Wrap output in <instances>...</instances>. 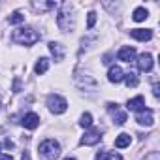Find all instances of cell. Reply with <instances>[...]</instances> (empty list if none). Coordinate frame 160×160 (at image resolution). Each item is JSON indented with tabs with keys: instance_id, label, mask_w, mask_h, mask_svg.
Here are the masks:
<instances>
[{
	"instance_id": "obj_17",
	"label": "cell",
	"mask_w": 160,
	"mask_h": 160,
	"mask_svg": "<svg viewBox=\"0 0 160 160\" xmlns=\"http://www.w3.org/2000/svg\"><path fill=\"white\" fill-rule=\"evenodd\" d=\"M96 160H122V156L119 152H104V151H100L96 154Z\"/></svg>"
},
{
	"instance_id": "obj_27",
	"label": "cell",
	"mask_w": 160,
	"mask_h": 160,
	"mask_svg": "<svg viewBox=\"0 0 160 160\" xmlns=\"http://www.w3.org/2000/svg\"><path fill=\"white\" fill-rule=\"evenodd\" d=\"M0 160H13L12 154H0Z\"/></svg>"
},
{
	"instance_id": "obj_11",
	"label": "cell",
	"mask_w": 160,
	"mask_h": 160,
	"mask_svg": "<svg viewBox=\"0 0 160 160\" xmlns=\"http://www.w3.org/2000/svg\"><path fill=\"white\" fill-rule=\"evenodd\" d=\"M108 79H109L111 83H121L122 79H124V72H122V68H121V66H111L109 72H108Z\"/></svg>"
},
{
	"instance_id": "obj_2",
	"label": "cell",
	"mask_w": 160,
	"mask_h": 160,
	"mask_svg": "<svg viewBox=\"0 0 160 160\" xmlns=\"http://www.w3.org/2000/svg\"><path fill=\"white\" fill-rule=\"evenodd\" d=\"M40 154L45 160H57L60 156V145L55 139H45L40 143Z\"/></svg>"
},
{
	"instance_id": "obj_26",
	"label": "cell",
	"mask_w": 160,
	"mask_h": 160,
	"mask_svg": "<svg viewBox=\"0 0 160 160\" xmlns=\"http://www.w3.org/2000/svg\"><path fill=\"white\" fill-rule=\"evenodd\" d=\"M4 145H6L8 149H12V147H13V141H12L10 138H6V139H4Z\"/></svg>"
},
{
	"instance_id": "obj_3",
	"label": "cell",
	"mask_w": 160,
	"mask_h": 160,
	"mask_svg": "<svg viewBox=\"0 0 160 160\" xmlns=\"http://www.w3.org/2000/svg\"><path fill=\"white\" fill-rule=\"evenodd\" d=\"M57 25H58V28H60L62 32H72V30H73L75 17L72 15V12H70L68 6H64V8L60 10V13L57 15Z\"/></svg>"
},
{
	"instance_id": "obj_29",
	"label": "cell",
	"mask_w": 160,
	"mask_h": 160,
	"mask_svg": "<svg viewBox=\"0 0 160 160\" xmlns=\"http://www.w3.org/2000/svg\"><path fill=\"white\" fill-rule=\"evenodd\" d=\"M64 160H75V158H73V156H68V158H64Z\"/></svg>"
},
{
	"instance_id": "obj_12",
	"label": "cell",
	"mask_w": 160,
	"mask_h": 160,
	"mask_svg": "<svg viewBox=\"0 0 160 160\" xmlns=\"http://www.w3.org/2000/svg\"><path fill=\"white\" fill-rule=\"evenodd\" d=\"M117 57H119V60L132 62V60L136 58V49H134V47H130V45H126V47H122V49L117 53Z\"/></svg>"
},
{
	"instance_id": "obj_25",
	"label": "cell",
	"mask_w": 160,
	"mask_h": 160,
	"mask_svg": "<svg viewBox=\"0 0 160 160\" xmlns=\"http://www.w3.org/2000/svg\"><path fill=\"white\" fill-rule=\"evenodd\" d=\"M152 94L158 98V94H160V91H158V83H154V85H152Z\"/></svg>"
},
{
	"instance_id": "obj_18",
	"label": "cell",
	"mask_w": 160,
	"mask_h": 160,
	"mask_svg": "<svg viewBox=\"0 0 160 160\" xmlns=\"http://www.w3.org/2000/svg\"><path fill=\"white\" fill-rule=\"evenodd\" d=\"M124 81H126L128 87H138V83H139L138 73H136V72H128V73H124Z\"/></svg>"
},
{
	"instance_id": "obj_20",
	"label": "cell",
	"mask_w": 160,
	"mask_h": 160,
	"mask_svg": "<svg viewBox=\"0 0 160 160\" xmlns=\"http://www.w3.org/2000/svg\"><path fill=\"white\" fill-rule=\"evenodd\" d=\"M23 21H25V15H23L21 12H13V13L8 17V23H10V25H21Z\"/></svg>"
},
{
	"instance_id": "obj_13",
	"label": "cell",
	"mask_w": 160,
	"mask_h": 160,
	"mask_svg": "<svg viewBox=\"0 0 160 160\" xmlns=\"http://www.w3.org/2000/svg\"><path fill=\"white\" fill-rule=\"evenodd\" d=\"M126 108H128L130 111H138V113H139V111L145 109V98H143V96H136V98L128 100Z\"/></svg>"
},
{
	"instance_id": "obj_6",
	"label": "cell",
	"mask_w": 160,
	"mask_h": 160,
	"mask_svg": "<svg viewBox=\"0 0 160 160\" xmlns=\"http://www.w3.org/2000/svg\"><path fill=\"white\" fill-rule=\"evenodd\" d=\"M102 141V132L100 128H92L89 132H85V136L81 138V145H96Z\"/></svg>"
},
{
	"instance_id": "obj_8",
	"label": "cell",
	"mask_w": 160,
	"mask_h": 160,
	"mask_svg": "<svg viewBox=\"0 0 160 160\" xmlns=\"http://www.w3.org/2000/svg\"><path fill=\"white\" fill-rule=\"evenodd\" d=\"M136 121H138L141 126H152V124H154V113H152V109H143V111H139L138 117H136Z\"/></svg>"
},
{
	"instance_id": "obj_14",
	"label": "cell",
	"mask_w": 160,
	"mask_h": 160,
	"mask_svg": "<svg viewBox=\"0 0 160 160\" xmlns=\"http://www.w3.org/2000/svg\"><path fill=\"white\" fill-rule=\"evenodd\" d=\"M49 51H51V55L55 57V60H57V62H60V60L64 58V47H62L60 43L51 42V43H49Z\"/></svg>"
},
{
	"instance_id": "obj_28",
	"label": "cell",
	"mask_w": 160,
	"mask_h": 160,
	"mask_svg": "<svg viewBox=\"0 0 160 160\" xmlns=\"http://www.w3.org/2000/svg\"><path fill=\"white\" fill-rule=\"evenodd\" d=\"M23 160H30L28 158V152H23Z\"/></svg>"
},
{
	"instance_id": "obj_10",
	"label": "cell",
	"mask_w": 160,
	"mask_h": 160,
	"mask_svg": "<svg viewBox=\"0 0 160 160\" xmlns=\"http://www.w3.org/2000/svg\"><path fill=\"white\" fill-rule=\"evenodd\" d=\"M21 124H23L25 128H28V130H34V128H38V124H40V117L30 111V113H27V115L23 117Z\"/></svg>"
},
{
	"instance_id": "obj_24",
	"label": "cell",
	"mask_w": 160,
	"mask_h": 160,
	"mask_svg": "<svg viewBox=\"0 0 160 160\" xmlns=\"http://www.w3.org/2000/svg\"><path fill=\"white\" fill-rule=\"evenodd\" d=\"M145 160H160V154H158L156 151H152V152H149V154L145 156Z\"/></svg>"
},
{
	"instance_id": "obj_23",
	"label": "cell",
	"mask_w": 160,
	"mask_h": 160,
	"mask_svg": "<svg viewBox=\"0 0 160 160\" xmlns=\"http://www.w3.org/2000/svg\"><path fill=\"white\" fill-rule=\"evenodd\" d=\"M94 23H96V12H89V17H87V27H89V28H92V27H94Z\"/></svg>"
},
{
	"instance_id": "obj_21",
	"label": "cell",
	"mask_w": 160,
	"mask_h": 160,
	"mask_svg": "<svg viewBox=\"0 0 160 160\" xmlns=\"http://www.w3.org/2000/svg\"><path fill=\"white\" fill-rule=\"evenodd\" d=\"M79 124H81L83 128H91V126H92V115H91V113H83Z\"/></svg>"
},
{
	"instance_id": "obj_9",
	"label": "cell",
	"mask_w": 160,
	"mask_h": 160,
	"mask_svg": "<svg viewBox=\"0 0 160 160\" xmlns=\"http://www.w3.org/2000/svg\"><path fill=\"white\" fill-rule=\"evenodd\" d=\"M130 36L139 42H149L152 38V30L151 28H134V30H130Z\"/></svg>"
},
{
	"instance_id": "obj_15",
	"label": "cell",
	"mask_w": 160,
	"mask_h": 160,
	"mask_svg": "<svg viewBox=\"0 0 160 160\" xmlns=\"http://www.w3.org/2000/svg\"><path fill=\"white\" fill-rule=\"evenodd\" d=\"M130 141H132L130 134H119V136L115 138V147H117V149H124V147L130 145Z\"/></svg>"
},
{
	"instance_id": "obj_19",
	"label": "cell",
	"mask_w": 160,
	"mask_h": 160,
	"mask_svg": "<svg viewBox=\"0 0 160 160\" xmlns=\"http://www.w3.org/2000/svg\"><path fill=\"white\" fill-rule=\"evenodd\" d=\"M147 17H149V12H147L145 8H136V10H134V15H132L134 21L139 23V21H145Z\"/></svg>"
},
{
	"instance_id": "obj_5",
	"label": "cell",
	"mask_w": 160,
	"mask_h": 160,
	"mask_svg": "<svg viewBox=\"0 0 160 160\" xmlns=\"http://www.w3.org/2000/svg\"><path fill=\"white\" fill-rule=\"evenodd\" d=\"M108 111L111 113V117H113V122L115 124H124L126 122V113L119 108V104H108Z\"/></svg>"
},
{
	"instance_id": "obj_1",
	"label": "cell",
	"mask_w": 160,
	"mask_h": 160,
	"mask_svg": "<svg viewBox=\"0 0 160 160\" xmlns=\"http://www.w3.org/2000/svg\"><path fill=\"white\" fill-rule=\"evenodd\" d=\"M12 38H13V42L21 43V45H34L40 40V34L32 27H23V28H17L12 34Z\"/></svg>"
},
{
	"instance_id": "obj_16",
	"label": "cell",
	"mask_w": 160,
	"mask_h": 160,
	"mask_svg": "<svg viewBox=\"0 0 160 160\" xmlns=\"http://www.w3.org/2000/svg\"><path fill=\"white\" fill-rule=\"evenodd\" d=\"M47 68H49V58L42 57V58L36 62V66H34V72H36V75H42V73H45V72H47Z\"/></svg>"
},
{
	"instance_id": "obj_22",
	"label": "cell",
	"mask_w": 160,
	"mask_h": 160,
	"mask_svg": "<svg viewBox=\"0 0 160 160\" xmlns=\"http://www.w3.org/2000/svg\"><path fill=\"white\" fill-rule=\"evenodd\" d=\"M38 10H55L58 4L57 2H40V4H34Z\"/></svg>"
},
{
	"instance_id": "obj_7",
	"label": "cell",
	"mask_w": 160,
	"mask_h": 160,
	"mask_svg": "<svg viewBox=\"0 0 160 160\" xmlns=\"http://www.w3.org/2000/svg\"><path fill=\"white\" fill-rule=\"evenodd\" d=\"M152 64H154V60H152V55L151 53H141L139 55V58H138L139 72H151L152 70Z\"/></svg>"
},
{
	"instance_id": "obj_4",
	"label": "cell",
	"mask_w": 160,
	"mask_h": 160,
	"mask_svg": "<svg viewBox=\"0 0 160 160\" xmlns=\"http://www.w3.org/2000/svg\"><path fill=\"white\" fill-rule=\"evenodd\" d=\"M47 106H49V111L55 113V115H60L68 109V102L58 94H49L47 96Z\"/></svg>"
}]
</instances>
